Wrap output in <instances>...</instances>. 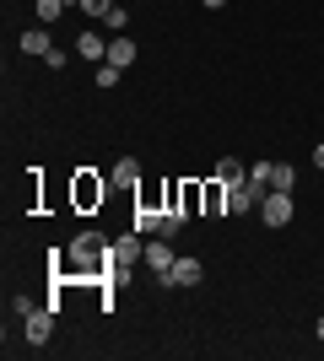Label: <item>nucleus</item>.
Here are the masks:
<instances>
[{
  "instance_id": "nucleus-1",
  "label": "nucleus",
  "mask_w": 324,
  "mask_h": 361,
  "mask_svg": "<svg viewBox=\"0 0 324 361\" xmlns=\"http://www.w3.org/2000/svg\"><path fill=\"white\" fill-rule=\"evenodd\" d=\"M65 259H71L76 275H103V264L114 259V243H108L103 232H76L71 248H65Z\"/></svg>"
},
{
  "instance_id": "nucleus-15",
  "label": "nucleus",
  "mask_w": 324,
  "mask_h": 361,
  "mask_svg": "<svg viewBox=\"0 0 324 361\" xmlns=\"http://www.w3.org/2000/svg\"><path fill=\"white\" fill-rule=\"evenodd\" d=\"M76 54H81V60H108V44H103V38H97V32L92 27H87V32H81V38H76Z\"/></svg>"
},
{
  "instance_id": "nucleus-19",
  "label": "nucleus",
  "mask_w": 324,
  "mask_h": 361,
  "mask_svg": "<svg viewBox=\"0 0 324 361\" xmlns=\"http://www.w3.org/2000/svg\"><path fill=\"white\" fill-rule=\"evenodd\" d=\"M124 22H130V11L114 0V6H108V16H103V27H108V32H124Z\"/></svg>"
},
{
  "instance_id": "nucleus-3",
  "label": "nucleus",
  "mask_w": 324,
  "mask_h": 361,
  "mask_svg": "<svg viewBox=\"0 0 324 361\" xmlns=\"http://www.w3.org/2000/svg\"><path fill=\"white\" fill-rule=\"evenodd\" d=\"M248 183H260V189H297V173L287 162H254L248 167Z\"/></svg>"
},
{
  "instance_id": "nucleus-11",
  "label": "nucleus",
  "mask_w": 324,
  "mask_h": 361,
  "mask_svg": "<svg viewBox=\"0 0 324 361\" xmlns=\"http://www.w3.org/2000/svg\"><path fill=\"white\" fill-rule=\"evenodd\" d=\"M16 44H22V54H38V60H44L49 49H54V38H49V27L38 22V27H28L22 38H16Z\"/></svg>"
},
{
  "instance_id": "nucleus-13",
  "label": "nucleus",
  "mask_w": 324,
  "mask_h": 361,
  "mask_svg": "<svg viewBox=\"0 0 324 361\" xmlns=\"http://www.w3.org/2000/svg\"><path fill=\"white\" fill-rule=\"evenodd\" d=\"M200 200H205V216H222V211H227V183H222V178L200 183Z\"/></svg>"
},
{
  "instance_id": "nucleus-23",
  "label": "nucleus",
  "mask_w": 324,
  "mask_h": 361,
  "mask_svg": "<svg viewBox=\"0 0 324 361\" xmlns=\"http://www.w3.org/2000/svg\"><path fill=\"white\" fill-rule=\"evenodd\" d=\"M200 6H205V11H222V6H227V0H200Z\"/></svg>"
},
{
  "instance_id": "nucleus-21",
  "label": "nucleus",
  "mask_w": 324,
  "mask_h": 361,
  "mask_svg": "<svg viewBox=\"0 0 324 361\" xmlns=\"http://www.w3.org/2000/svg\"><path fill=\"white\" fill-rule=\"evenodd\" d=\"M108 6H114V0H81V11H87V16H108Z\"/></svg>"
},
{
  "instance_id": "nucleus-7",
  "label": "nucleus",
  "mask_w": 324,
  "mask_h": 361,
  "mask_svg": "<svg viewBox=\"0 0 324 361\" xmlns=\"http://www.w3.org/2000/svg\"><path fill=\"white\" fill-rule=\"evenodd\" d=\"M260 200H265L260 183H238V189H227V211L232 216H248V211H260Z\"/></svg>"
},
{
  "instance_id": "nucleus-16",
  "label": "nucleus",
  "mask_w": 324,
  "mask_h": 361,
  "mask_svg": "<svg viewBox=\"0 0 324 361\" xmlns=\"http://www.w3.org/2000/svg\"><path fill=\"white\" fill-rule=\"evenodd\" d=\"M108 65H136V44H130V38H108Z\"/></svg>"
},
{
  "instance_id": "nucleus-8",
  "label": "nucleus",
  "mask_w": 324,
  "mask_h": 361,
  "mask_svg": "<svg viewBox=\"0 0 324 361\" xmlns=\"http://www.w3.org/2000/svg\"><path fill=\"white\" fill-rule=\"evenodd\" d=\"M173 264H179V254H173L168 238H152V243H146V270H152V275H168Z\"/></svg>"
},
{
  "instance_id": "nucleus-20",
  "label": "nucleus",
  "mask_w": 324,
  "mask_h": 361,
  "mask_svg": "<svg viewBox=\"0 0 324 361\" xmlns=\"http://www.w3.org/2000/svg\"><path fill=\"white\" fill-rule=\"evenodd\" d=\"M97 87H119V65H97Z\"/></svg>"
},
{
  "instance_id": "nucleus-22",
  "label": "nucleus",
  "mask_w": 324,
  "mask_h": 361,
  "mask_svg": "<svg viewBox=\"0 0 324 361\" xmlns=\"http://www.w3.org/2000/svg\"><path fill=\"white\" fill-rule=\"evenodd\" d=\"M32 307H38V302H32V297H11V313H16V318H28Z\"/></svg>"
},
{
  "instance_id": "nucleus-4",
  "label": "nucleus",
  "mask_w": 324,
  "mask_h": 361,
  "mask_svg": "<svg viewBox=\"0 0 324 361\" xmlns=\"http://www.w3.org/2000/svg\"><path fill=\"white\" fill-rule=\"evenodd\" d=\"M71 200H76L81 211L103 205V200H108V178H97V173H76V183H71Z\"/></svg>"
},
{
  "instance_id": "nucleus-9",
  "label": "nucleus",
  "mask_w": 324,
  "mask_h": 361,
  "mask_svg": "<svg viewBox=\"0 0 324 361\" xmlns=\"http://www.w3.org/2000/svg\"><path fill=\"white\" fill-rule=\"evenodd\" d=\"M114 259H119V264H130V270H136V264H146V243H140V232L114 238Z\"/></svg>"
},
{
  "instance_id": "nucleus-6",
  "label": "nucleus",
  "mask_w": 324,
  "mask_h": 361,
  "mask_svg": "<svg viewBox=\"0 0 324 361\" xmlns=\"http://www.w3.org/2000/svg\"><path fill=\"white\" fill-rule=\"evenodd\" d=\"M157 281H162V286H200L205 264H200V259H179V264H173L168 275H157Z\"/></svg>"
},
{
  "instance_id": "nucleus-24",
  "label": "nucleus",
  "mask_w": 324,
  "mask_h": 361,
  "mask_svg": "<svg viewBox=\"0 0 324 361\" xmlns=\"http://www.w3.org/2000/svg\"><path fill=\"white\" fill-rule=\"evenodd\" d=\"M313 162H319V167H324V146H313Z\"/></svg>"
},
{
  "instance_id": "nucleus-5",
  "label": "nucleus",
  "mask_w": 324,
  "mask_h": 361,
  "mask_svg": "<svg viewBox=\"0 0 324 361\" xmlns=\"http://www.w3.org/2000/svg\"><path fill=\"white\" fill-rule=\"evenodd\" d=\"M22 334H28V345H49V334H54V307H32L28 318H22Z\"/></svg>"
},
{
  "instance_id": "nucleus-12",
  "label": "nucleus",
  "mask_w": 324,
  "mask_h": 361,
  "mask_svg": "<svg viewBox=\"0 0 324 361\" xmlns=\"http://www.w3.org/2000/svg\"><path fill=\"white\" fill-rule=\"evenodd\" d=\"M162 205H136V232L140 238H157V232H162Z\"/></svg>"
},
{
  "instance_id": "nucleus-2",
  "label": "nucleus",
  "mask_w": 324,
  "mask_h": 361,
  "mask_svg": "<svg viewBox=\"0 0 324 361\" xmlns=\"http://www.w3.org/2000/svg\"><path fill=\"white\" fill-rule=\"evenodd\" d=\"M292 216H297L292 189H265V200H260V221L265 226H292Z\"/></svg>"
},
{
  "instance_id": "nucleus-14",
  "label": "nucleus",
  "mask_w": 324,
  "mask_h": 361,
  "mask_svg": "<svg viewBox=\"0 0 324 361\" xmlns=\"http://www.w3.org/2000/svg\"><path fill=\"white\" fill-rule=\"evenodd\" d=\"M216 178L227 183V189H238V183H248V167L238 162V157H222V162H216Z\"/></svg>"
},
{
  "instance_id": "nucleus-18",
  "label": "nucleus",
  "mask_w": 324,
  "mask_h": 361,
  "mask_svg": "<svg viewBox=\"0 0 324 361\" xmlns=\"http://www.w3.org/2000/svg\"><path fill=\"white\" fill-rule=\"evenodd\" d=\"M60 16H65V0H38V22H44V27L60 22Z\"/></svg>"
},
{
  "instance_id": "nucleus-25",
  "label": "nucleus",
  "mask_w": 324,
  "mask_h": 361,
  "mask_svg": "<svg viewBox=\"0 0 324 361\" xmlns=\"http://www.w3.org/2000/svg\"><path fill=\"white\" fill-rule=\"evenodd\" d=\"M319 340H324V318H319Z\"/></svg>"
},
{
  "instance_id": "nucleus-10",
  "label": "nucleus",
  "mask_w": 324,
  "mask_h": 361,
  "mask_svg": "<svg viewBox=\"0 0 324 361\" xmlns=\"http://www.w3.org/2000/svg\"><path fill=\"white\" fill-rule=\"evenodd\" d=\"M108 189H140V162H136V157H119V162H114Z\"/></svg>"
},
{
  "instance_id": "nucleus-17",
  "label": "nucleus",
  "mask_w": 324,
  "mask_h": 361,
  "mask_svg": "<svg viewBox=\"0 0 324 361\" xmlns=\"http://www.w3.org/2000/svg\"><path fill=\"white\" fill-rule=\"evenodd\" d=\"M200 205H205V200H200V183H179V211H184V216H195Z\"/></svg>"
}]
</instances>
